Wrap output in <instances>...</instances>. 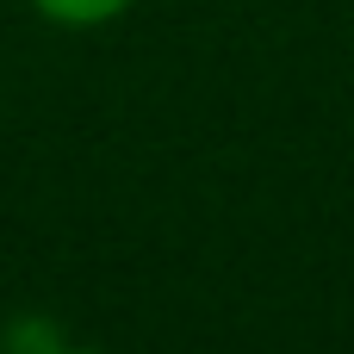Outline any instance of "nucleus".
<instances>
[{
	"label": "nucleus",
	"mask_w": 354,
	"mask_h": 354,
	"mask_svg": "<svg viewBox=\"0 0 354 354\" xmlns=\"http://www.w3.org/2000/svg\"><path fill=\"white\" fill-rule=\"evenodd\" d=\"M131 0H37V12L44 19H56V25H106V19H118Z\"/></svg>",
	"instance_id": "nucleus-1"
},
{
	"label": "nucleus",
	"mask_w": 354,
	"mask_h": 354,
	"mask_svg": "<svg viewBox=\"0 0 354 354\" xmlns=\"http://www.w3.org/2000/svg\"><path fill=\"white\" fill-rule=\"evenodd\" d=\"M50 354H93V348H50Z\"/></svg>",
	"instance_id": "nucleus-2"
}]
</instances>
